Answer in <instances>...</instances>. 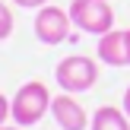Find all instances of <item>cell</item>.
I'll return each mask as SVG.
<instances>
[{
    "label": "cell",
    "mask_w": 130,
    "mask_h": 130,
    "mask_svg": "<svg viewBox=\"0 0 130 130\" xmlns=\"http://www.w3.org/2000/svg\"><path fill=\"white\" fill-rule=\"evenodd\" d=\"M51 99H54V95L48 92V86H44V83H38V79L22 83V86H19V92L13 95V102H10L13 124H19V127L38 124V121L51 111Z\"/></svg>",
    "instance_id": "1"
},
{
    "label": "cell",
    "mask_w": 130,
    "mask_h": 130,
    "mask_svg": "<svg viewBox=\"0 0 130 130\" xmlns=\"http://www.w3.org/2000/svg\"><path fill=\"white\" fill-rule=\"evenodd\" d=\"M54 79L63 92H89L99 83V63L86 54H70L54 67Z\"/></svg>",
    "instance_id": "2"
},
{
    "label": "cell",
    "mask_w": 130,
    "mask_h": 130,
    "mask_svg": "<svg viewBox=\"0 0 130 130\" xmlns=\"http://www.w3.org/2000/svg\"><path fill=\"white\" fill-rule=\"evenodd\" d=\"M70 19L76 29L89 32V35H105L114 29V10L108 0H73Z\"/></svg>",
    "instance_id": "3"
},
{
    "label": "cell",
    "mask_w": 130,
    "mask_h": 130,
    "mask_svg": "<svg viewBox=\"0 0 130 130\" xmlns=\"http://www.w3.org/2000/svg\"><path fill=\"white\" fill-rule=\"evenodd\" d=\"M70 25H73L70 10H60V6H41L38 16H35V22H32V29H35V38L41 44H60L63 38L70 35Z\"/></svg>",
    "instance_id": "4"
},
{
    "label": "cell",
    "mask_w": 130,
    "mask_h": 130,
    "mask_svg": "<svg viewBox=\"0 0 130 130\" xmlns=\"http://www.w3.org/2000/svg\"><path fill=\"white\" fill-rule=\"evenodd\" d=\"M51 114H54V121H57L60 130H86L89 121H92L86 114V108L73 99V92L54 95V99H51Z\"/></svg>",
    "instance_id": "5"
},
{
    "label": "cell",
    "mask_w": 130,
    "mask_h": 130,
    "mask_svg": "<svg viewBox=\"0 0 130 130\" xmlns=\"http://www.w3.org/2000/svg\"><path fill=\"white\" fill-rule=\"evenodd\" d=\"M95 54H99L108 67H127V32L111 29V32H105V35H99Z\"/></svg>",
    "instance_id": "6"
},
{
    "label": "cell",
    "mask_w": 130,
    "mask_h": 130,
    "mask_svg": "<svg viewBox=\"0 0 130 130\" xmlns=\"http://www.w3.org/2000/svg\"><path fill=\"white\" fill-rule=\"evenodd\" d=\"M89 130H130V118L121 108L102 105V108H95L92 121H89Z\"/></svg>",
    "instance_id": "7"
},
{
    "label": "cell",
    "mask_w": 130,
    "mask_h": 130,
    "mask_svg": "<svg viewBox=\"0 0 130 130\" xmlns=\"http://www.w3.org/2000/svg\"><path fill=\"white\" fill-rule=\"evenodd\" d=\"M13 35V10L6 3H0V41Z\"/></svg>",
    "instance_id": "8"
},
{
    "label": "cell",
    "mask_w": 130,
    "mask_h": 130,
    "mask_svg": "<svg viewBox=\"0 0 130 130\" xmlns=\"http://www.w3.org/2000/svg\"><path fill=\"white\" fill-rule=\"evenodd\" d=\"M16 6H25V10H41V6H48V0H13Z\"/></svg>",
    "instance_id": "9"
},
{
    "label": "cell",
    "mask_w": 130,
    "mask_h": 130,
    "mask_svg": "<svg viewBox=\"0 0 130 130\" xmlns=\"http://www.w3.org/2000/svg\"><path fill=\"white\" fill-rule=\"evenodd\" d=\"M6 118H10V99H6V95L0 92V127L6 124Z\"/></svg>",
    "instance_id": "10"
},
{
    "label": "cell",
    "mask_w": 130,
    "mask_h": 130,
    "mask_svg": "<svg viewBox=\"0 0 130 130\" xmlns=\"http://www.w3.org/2000/svg\"><path fill=\"white\" fill-rule=\"evenodd\" d=\"M124 111H127V118H130V86H127V92H124Z\"/></svg>",
    "instance_id": "11"
},
{
    "label": "cell",
    "mask_w": 130,
    "mask_h": 130,
    "mask_svg": "<svg viewBox=\"0 0 130 130\" xmlns=\"http://www.w3.org/2000/svg\"><path fill=\"white\" fill-rule=\"evenodd\" d=\"M127 32V67H130V29H124Z\"/></svg>",
    "instance_id": "12"
},
{
    "label": "cell",
    "mask_w": 130,
    "mask_h": 130,
    "mask_svg": "<svg viewBox=\"0 0 130 130\" xmlns=\"http://www.w3.org/2000/svg\"><path fill=\"white\" fill-rule=\"evenodd\" d=\"M0 130H25V127H19V124H16V127H6V124H3V127H0Z\"/></svg>",
    "instance_id": "13"
}]
</instances>
